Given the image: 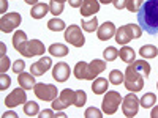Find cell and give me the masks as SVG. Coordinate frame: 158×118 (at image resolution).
<instances>
[{"label": "cell", "instance_id": "cell-1", "mask_svg": "<svg viewBox=\"0 0 158 118\" xmlns=\"http://www.w3.org/2000/svg\"><path fill=\"white\" fill-rule=\"evenodd\" d=\"M139 27L149 35L158 33V0H146L138 11Z\"/></svg>", "mask_w": 158, "mask_h": 118}, {"label": "cell", "instance_id": "cell-2", "mask_svg": "<svg viewBox=\"0 0 158 118\" xmlns=\"http://www.w3.org/2000/svg\"><path fill=\"white\" fill-rule=\"evenodd\" d=\"M144 77L133 65H128V68L125 71V88L128 91H133V93H136V91H141L144 88Z\"/></svg>", "mask_w": 158, "mask_h": 118}, {"label": "cell", "instance_id": "cell-3", "mask_svg": "<svg viewBox=\"0 0 158 118\" xmlns=\"http://www.w3.org/2000/svg\"><path fill=\"white\" fill-rule=\"evenodd\" d=\"M142 35V29L136 24H127L115 32V41L118 44H127L131 39H138Z\"/></svg>", "mask_w": 158, "mask_h": 118}, {"label": "cell", "instance_id": "cell-4", "mask_svg": "<svg viewBox=\"0 0 158 118\" xmlns=\"http://www.w3.org/2000/svg\"><path fill=\"white\" fill-rule=\"evenodd\" d=\"M123 101V98L120 96V93L111 90V91H106L103 101H101V109H103V113H108V115H114L120 106V102Z\"/></svg>", "mask_w": 158, "mask_h": 118}, {"label": "cell", "instance_id": "cell-5", "mask_svg": "<svg viewBox=\"0 0 158 118\" xmlns=\"http://www.w3.org/2000/svg\"><path fill=\"white\" fill-rule=\"evenodd\" d=\"M74 96H76L74 90H70V88L62 90L59 93V96L52 101V109L54 110H63L70 106H74Z\"/></svg>", "mask_w": 158, "mask_h": 118}, {"label": "cell", "instance_id": "cell-6", "mask_svg": "<svg viewBox=\"0 0 158 118\" xmlns=\"http://www.w3.org/2000/svg\"><path fill=\"white\" fill-rule=\"evenodd\" d=\"M33 93H35V96L38 98V99H41V101H49V102H52L57 96H59V91H57V88L52 85V84H36L35 87H33Z\"/></svg>", "mask_w": 158, "mask_h": 118}, {"label": "cell", "instance_id": "cell-7", "mask_svg": "<svg viewBox=\"0 0 158 118\" xmlns=\"http://www.w3.org/2000/svg\"><path fill=\"white\" fill-rule=\"evenodd\" d=\"M44 44L40 41V39H29V41H25L21 49L18 50L19 54H22L24 57H35V55H41L44 54Z\"/></svg>", "mask_w": 158, "mask_h": 118}, {"label": "cell", "instance_id": "cell-8", "mask_svg": "<svg viewBox=\"0 0 158 118\" xmlns=\"http://www.w3.org/2000/svg\"><path fill=\"white\" fill-rule=\"evenodd\" d=\"M63 38H65V41L70 43L74 47H82L84 43H85V38H84L79 25H70V27H67Z\"/></svg>", "mask_w": 158, "mask_h": 118}, {"label": "cell", "instance_id": "cell-9", "mask_svg": "<svg viewBox=\"0 0 158 118\" xmlns=\"http://www.w3.org/2000/svg\"><path fill=\"white\" fill-rule=\"evenodd\" d=\"M138 110H139V99L138 96L133 93V91H130V93L123 98L122 101V112L125 116H136L138 115Z\"/></svg>", "mask_w": 158, "mask_h": 118}, {"label": "cell", "instance_id": "cell-10", "mask_svg": "<svg viewBox=\"0 0 158 118\" xmlns=\"http://www.w3.org/2000/svg\"><path fill=\"white\" fill-rule=\"evenodd\" d=\"M21 21H22V18L19 13H6L0 19V30L3 33H10L21 24Z\"/></svg>", "mask_w": 158, "mask_h": 118}, {"label": "cell", "instance_id": "cell-11", "mask_svg": "<svg viewBox=\"0 0 158 118\" xmlns=\"http://www.w3.org/2000/svg\"><path fill=\"white\" fill-rule=\"evenodd\" d=\"M5 101V106L6 107H16L19 106V104H25V101H27V96H25V88H15L11 91V93L3 99Z\"/></svg>", "mask_w": 158, "mask_h": 118}, {"label": "cell", "instance_id": "cell-12", "mask_svg": "<svg viewBox=\"0 0 158 118\" xmlns=\"http://www.w3.org/2000/svg\"><path fill=\"white\" fill-rule=\"evenodd\" d=\"M115 32H117L115 25L112 22L106 21L103 25H100V27H98L97 36H98V39H101V41H108V39H111L112 36H115Z\"/></svg>", "mask_w": 158, "mask_h": 118}, {"label": "cell", "instance_id": "cell-13", "mask_svg": "<svg viewBox=\"0 0 158 118\" xmlns=\"http://www.w3.org/2000/svg\"><path fill=\"white\" fill-rule=\"evenodd\" d=\"M52 77L56 79L57 82H65L68 81L70 77V66L65 61H60L57 63L54 68H52Z\"/></svg>", "mask_w": 158, "mask_h": 118}, {"label": "cell", "instance_id": "cell-14", "mask_svg": "<svg viewBox=\"0 0 158 118\" xmlns=\"http://www.w3.org/2000/svg\"><path fill=\"white\" fill-rule=\"evenodd\" d=\"M104 69H106V63H104L103 60L95 58L94 61H90V63L87 65V73H89L87 81H94V79H95L97 76H100Z\"/></svg>", "mask_w": 158, "mask_h": 118}, {"label": "cell", "instance_id": "cell-15", "mask_svg": "<svg viewBox=\"0 0 158 118\" xmlns=\"http://www.w3.org/2000/svg\"><path fill=\"white\" fill-rule=\"evenodd\" d=\"M51 66H52L51 58L49 57H43V58H40L36 63H33L32 66H30V73L38 77V76H43Z\"/></svg>", "mask_w": 158, "mask_h": 118}, {"label": "cell", "instance_id": "cell-16", "mask_svg": "<svg viewBox=\"0 0 158 118\" xmlns=\"http://www.w3.org/2000/svg\"><path fill=\"white\" fill-rule=\"evenodd\" d=\"M100 11V2L98 0H84L81 6V16H95Z\"/></svg>", "mask_w": 158, "mask_h": 118}, {"label": "cell", "instance_id": "cell-17", "mask_svg": "<svg viewBox=\"0 0 158 118\" xmlns=\"http://www.w3.org/2000/svg\"><path fill=\"white\" fill-rule=\"evenodd\" d=\"M35 77H36V76H33L32 73H21V74L18 76L19 87H22V88H25V90H32V88L36 85Z\"/></svg>", "mask_w": 158, "mask_h": 118}, {"label": "cell", "instance_id": "cell-18", "mask_svg": "<svg viewBox=\"0 0 158 118\" xmlns=\"http://www.w3.org/2000/svg\"><path fill=\"white\" fill-rule=\"evenodd\" d=\"M48 13H51L49 10V5L48 3H36L32 6V11H30V16L33 19H43Z\"/></svg>", "mask_w": 158, "mask_h": 118}, {"label": "cell", "instance_id": "cell-19", "mask_svg": "<svg viewBox=\"0 0 158 118\" xmlns=\"http://www.w3.org/2000/svg\"><path fill=\"white\" fill-rule=\"evenodd\" d=\"M92 91H94L95 95H103L108 91V81L104 77H97L94 79V82H92Z\"/></svg>", "mask_w": 158, "mask_h": 118}, {"label": "cell", "instance_id": "cell-20", "mask_svg": "<svg viewBox=\"0 0 158 118\" xmlns=\"http://www.w3.org/2000/svg\"><path fill=\"white\" fill-rule=\"evenodd\" d=\"M48 50H49V54L54 55V57H65V55H68V47L65 44H60V43L51 44Z\"/></svg>", "mask_w": 158, "mask_h": 118}, {"label": "cell", "instance_id": "cell-21", "mask_svg": "<svg viewBox=\"0 0 158 118\" xmlns=\"http://www.w3.org/2000/svg\"><path fill=\"white\" fill-rule=\"evenodd\" d=\"M118 55H120V58L125 61V63H128V65H131L135 61V57H136V52L131 49V47H128V46H125V47H122L120 50H118Z\"/></svg>", "mask_w": 158, "mask_h": 118}, {"label": "cell", "instance_id": "cell-22", "mask_svg": "<svg viewBox=\"0 0 158 118\" xmlns=\"http://www.w3.org/2000/svg\"><path fill=\"white\" fill-rule=\"evenodd\" d=\"M73 74L76 79H79V81H82V79H87L89 77V73H87V63L85 61H79L76 63V66L73 69Z\"/></svg>", "mask_w": 158, "mask_h": 118}, {"label": "cell", "instance_id": "cell-23", "mask_svg": "<svg viewBox=\"0 0 158 118\" xmlns=\"http://www.w3.org/2000/svg\"><path fill=\"white\" fill-rule=\"evenodd\" d=\"M139 54H141V57H144V58H155V57L158 55V49H156L155 46H152V44H146V46L141 47Z\"/></svg>", "mask_w": 158, "mask_h": 118}, {"label": "cell", "instance_id": "cell-24", "mask_svg": "<svg viewBox=\"0 0 158 118\" xmlns=\"http://www.w3.org/2000/svg\"><path fill=\"white\" fill-rule=\"evenodd\" d=\"M131 65H133V66L144 76V77H149V74H150V65L146 61V60H138V61H133V63H131Z\"/></svg>", "mask_w": 158, "mask_h": 118}, {"label": "cell", "instance_id": "cell-25", "mask_svg": "<svg viewBox=\"0 0 158 118\" xmlns=\"http://www.w3.org/2000/svg\"><path fill=\"white\" fill-rule=\"evenodd\" d=\"M123 81H125V74L120 69H112L109 73V84L120 85V84H123Z\"/></svg>", "mask_w": 158, "mask_h": 118}, {"label": "cell", "instance_id": "cell-26", "mask_svg": "<svg viewBox=\"0 0 158 118\" xmlns=\"http://www.w3.org/2000/svg\"><path fill=\"white\" fill-rule=\"evenodd\" d=\"M48 29L51 32H62V30H67V25H65V22L62 19H57V16L54 19H51L48 22Z\"/></svg>", "mask_w": 158, "mask_h": 118}, {"label": "cell", "instance_id": "cell-27", "mask_svg": "<svg viewBox=\"0 0 158 118\" xmlns=\"http://www.w3.org/2000/svg\"><path fill=\"white\" fill-rule=\"evenodd\" d=\"M24 113L27 116H36L40 113V107L35 101H27L24 104Z\"/></svg>", "mask_w": 158, "mask_h": 118}, {"label": "cell", "instance_id": "cell-28", "mask_svg": "<svg viewBox=\"0 0 158 118\" xmlns=\"http://www.w3.org/2000/svg\"><path fill=\"white\" fill-rule=\"evenodd\" d=\"M25 41H29V39H27V35H25V32H22V30H18V32L15 33V36H13V46H15L16 50H19L21 46H22Z\"/></svg>", "mask_w": 158, "mask_h": 118}, {"label": "cell", "instance_id": "cell-29", "mask_svg": "<svg viewBox=\"0 0 158 118\" xmlns=\"http://www.w3.org/2000/svg\"><path fill=\"white\" fill-rule=\"evenodd\" d=\"M81 25H82V30H85V32L92 33V32L98 30V19H97V16H94L90 21H84V19H82Z\"/></svg>", "mask_w": 158, "mask_h": 118}, {"label": "cell", "instance_id": "cell-30", "mask_svg": "<svg viewBox=\"0 0 158 118\" xmlns=\"http://www.w3.org/2000/svg\"><path fill=\"white\" fill-rule=\"evenodd\" d=\"M139 101H141L139 104L144 109H150V107H153V104L156 101V96H155V93H146Z\"/></svg>", "mask_w": 158, "mask_h": 118}, {"label": "cell", "instance_id": "cell-31", "mask_svg": "<svg viewBox=\"0 0 158 118\" xmlns=\"http://www.w3.org/2000/svg\"><path fill=\"white\" fill-rule=\"evenodd\" d=\"M103 57H104L106 61H114L118 57V50L115 47H106L103 50Z\"/></svg>", "mask_w": 158, "mask_h": 118}, {"label": "cell", "instance_id": "cell-32", "mask_svg": "<svg viewBox=\"0 0 158 118\" xmlns=\"http://www.w3.org/2000/svg\"><path fill=\"white\" fill-rule=\"evenodd\" d=\"M87 101V95L84 90H76V96H74V106L76 107H82Z\"/></svg>", "mask_w": 158, "mask_h": 118}, {"label": "cell", "instance_id": "cell-33", "mask_svg": "<svg viewBox=\"0 0 158 118\" xmlns=\"http://www.w3.org/2000/svg\"><path fill=\"white\" fill-rule=\"evenodd\" d=\"M142 5H144V0H128L127 2V10L130 13H138Z\"/></svg>", "mask_w": 158, "mask_h": 118}, {"label": "cell", "instance_id": "cell-34", "mask_svg": "<svg viewBox=\"0 0 158 118\" xmlns=\"http://www.w3.org/2000/svg\"><path fill=\"white\" fill-rule=\"evenodd\" d=\"M49 10H51V13L54 16H59V14H62V13H63V3L51 0V2H49Z\"/></svg>", "mask_w": 158, "mask_h": 118}, {"label": "cell", "instance_id": "cell-35", "mask_svg": "<svg viewBox=\"0 0 158 118\" xmlns=\"http://www.w3.org/2000/svg\"><path fill=\"white\" fill-rule=\"evenodd\" d=\"M84 116H85V118H101V116H103V113H101L97 107H89V109L85 110Z\"/></svg>", "mask_w": 158, "mask_h": 118}, {"label": "cell", "instance_id": "cell-36", "mask_svg": "<svg viewBox=\"0 0 158 118\" xmlns=\"http://www.w3.org/2000/svg\"><path fill=\"white\" fill-rule=\"evenodd\" d=\"M10 85H11L10 76H6V73H2L0 74V90H6Z\"/></svg>", "mask_w": 158, "mask_h": 118}, {"label": "cell", "instance_id": "cell-37", "mask_svg": "<svg viewBox=\"0 0 158 118\" xmlns=\"http://www.w3.org/2000/svg\"><path fill=\"white\" fill-rule=\"evenodd\" d=\"M24 69H25V61L24 60H16L15 63H13V71H15L16 74L24 73Z\"/></svg>", "mask_w": 158, "mask_h": 118}, {"label": "cell", "instance_id": "cell-38", "mask_svg": "<svg viewBox=\"0 0 158 118\" xmlns=\"http://www.w3.org/2000/svg\"><path fill=\"white\" fill-rule=\"evenodd\" d=\"M8 66H10V58H8L6 54H5V55H2V60H0V71H2V73H6Z\"/></svg>", "mask_w": 158, "mask_h": 118}, {"label": "cell", "instance_id": "cell-39", "mask_svg": "<svg viewBox=\"0 0 158 118\" xmlns=\"http://www.w3.org/2000/svg\"><path fill=\"white\" fill-rule=\"evenodd\" d=\"M127 2L128 0H112V5L115 6V10H123L127 8Z\"/></svg>", "mask_w": 158, "mask_h": 118}, {"label": "cell", "instance_id": "cell-40", "mask_svg": "<svg viewBox=\"0 0 158 118\" xmlns=\"http://www.w3.org/2000/svg\"><path fill=\"white\" fill-rule=\"evenodd\" d=\"M38 116H40V118H49V116L56 118V113H52V110L46 109V110H43V112H40V113H38Z\"/></svg>", "mask_w": 158, "mask_h": 118}, {"label": "cell", "instance_id": "cell-41", "mask_svg": "<svg viewBox=\"0 0 158 118\" xmlns=\"http://www.w3.org/2000/svg\"><path fill=\"white\" fill-rule=\"evenodd\" d=\"M68 2H70V6H73V8H81L84 0H68Z\"/></svg>", "mask_w": 158, "mask_h": 118}, {"label": "cell", "instance_id": "cell-42", "mask_svg": "<svg viewBox=\"0 0 158 118\" xmlns=\"http://www.w3.org/2000/svg\"><path fill=\"white\" fill-rule=\"evenodd\" d=\"M8 8V2L6 0H0V13H5Z\"/></svg>", "mask_w": 158, "mask_h": 118}, {"label": "cell", "instance_id": "cell-43", "mask_svg": "<svg viewBox=\"0 0 158 118\" xmlns=\"http://www.w3.org/2000/svg\"><path fill=\"white\" fill-rule=\"evenodd\" d=\"M2 116H3V118H18V115H16L15 112H6V113H3Z\"/></svg>", "mask_w": 158, "mask_h": 118}, {"label": "cell", "instance_id": "cell-44", "mask_svg": "<svg viewBox=\"0 0 158 118\" xmlns=\"http://www.w3.org/2000/svg\"><path fill=\"white\" fill-rule=\"evenodd\" d=\"M150 116H152V118H158V107H153V109H152Z\"/></svg>", "mask_w": 158, "mask_h": 118}, {"label": "cell", "instance_id": "cell-45", "mask_svg": "<svg viewBox=\"0 0 158 118\" xmlns=\"http://www.w3.org/2000/svg\"><path fill=\"white\" fill-rule=\"evenodd\" d=\"M0 49H2V52H0V54L5 55V52H6V46H5L3 43H0Z\"/></svg>", "mask_w": 158, "mask_h": 118}, {"label": "cell", "instance_id": "cell-46", "mask_svg": "<svg viewBox=\"0 0 158 118\" xmlns=\"http://www.w3.org/2000/svg\"><path fill=\"white\" fill-rule=\"evenodd\" d=\"M25 3H29V5H36L38 3V0H24Z\"/></svg>", "mask_w": 158, "mask_h": 118}, {"label": "cell", "instance_id": "cell-47", "mask_svg": "<svg viewBox=\"0 0 158 118\" xmlns=\"http://www.w3.org/2000/svg\"><path fill=\"white\" fill-rule=\"evenodd\" d=\"M98 2H100V3H106V5H108V3H112V0H98Z\"/></svg>", "mask_w": 158, "mask_h": 118}, {"label": "cell", "instance_id": "cell-48", "mask_svg": "<svg viewBox=\"0 0 158 118\" xmlns=\"http://www.w3.org/2000/svg\"><path fill=\"white\" fill-rule=\"evenodd\" d=\"M54 2H60V3H65L67 0H54Z\"/></svg>", "mask_w": 158, "mask_h": 118}, {"label": "cell", "instance_id": "cell-49", "mask_svg": "<svg viewBox=\"0 0 158 118\" xmlns=\"http://www.w3.org/2000/svg\"><path fill=\"white\" fill-rule=\"evenodd\" d=\"M156 88H158V82H156Z\"/></svg>", "mask_w": 158, "mask_h": 118}]
</instances>
